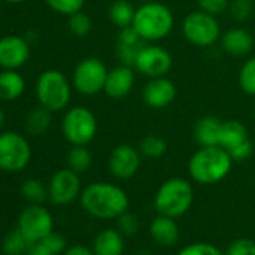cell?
Masks as SVG:
<instances>
[{"instance_id": "6da1fadb", "label": "cell", "mask_w": 255, "mask_h": 255, "mask_svg": "<svg viewBox=\"0 0 255 255\" xmlns=\"http://www.w3.org/2000/svg\"><path fill=\"white\" fill-rule=\"evenodd\" d=\"M81 207L93 218L110 221L128 212L129 197L114 183L95 182L87 185L80 194Z\"/></svg>"}, {"instance_id": "7a4b0ae2", "label": "cell", "mask_w": 255, "mask_h": 255, "mask_svg": "<svg viewBox=\"0 0 255 255\" xmlns=\"http://www.w3.org/2000/svg\"><path fill=\"white\" fill-rule=\"evenodd\" d=\"M233 165V159L221 146H200L188 162V171L194 182L213 185L224 180Z\"/></svg>"}, {"instance_id": "3957f363", "label": "cell", "mask_w": 255, "mask_h": 255, "mask_svg": "<svg viewBox=\"0 0 255 255\" xmlns=\"http://www.w3.org/2000/svg\"><path fill=\"white\" fill-rule=\"evenodd\" d=\"M134 29L144 42L165 39L174 27L173 11L161 2H147L135 11Z\"/></svg>"}, {"instance_id": "277c9868", "label": "cell", "mask_w": 255, "mask_h": 255, "mask_svg": "<svg viewBox=\"0 0 255 255\" xmlns=\"http://www.w3.org/2000/svg\"><path fill=\"white\" fill-rule=\"evenodd\" d=\"M194 203V188L182 177H171L165 180L155 194V209L159 215L179 218L185 215Z\"/></svg>"}, {"instance_id": "5b68a950", "label": "cell", "mask_w": 255, "mask_h": 255, "mask_svg": "<svg viewBox=\"0 0 255 255\" xmlns=\"http://www.w3.org/2000/svg\"><path fill=\"white\" fill-rule=\"evenodd\" d=\"M72 86L66 75L57 69L44 71L36 81V98L39 105L51 113L62 111L71 101Z\"/></svg>"}, {"instance_id": "8992f818", "label": "cell", "mask_w": 255, "mask_h": 255, "mask_svg": "<svg viewBox=\"0 0 255 255\" xmlns=\"http://www.w3.org/2000/svg\"><path fill=\"white\" fill-rule=\"evenodd\" d=\"M62 132L72 146H87L98 132L96 116L86 107H74L63 116Z\"/></svg>"}, {"instance_id": "52a82bcc", "label": "cell", "mask_w": 255, "mask_h": 255, "mask_svg": "<svg viewBox=\"0 0 255 255\" xmlns=\"http://www.w3.org/2000/svg\"><path fill=\"white\" fill-rule=\"evenodd\" d=\"M182 32L186 41L195 47H212L221 39V26L215 15L201 9L189 12L182 24Z\"/></svg>"}, {"instance_id": "ba28073f", "label": "cell", "mask_w": 255, "mask_h": 255, "mask_svg": "<svg viewBox=\"0 0 255 255\" xmlns=\"http://www.w3.org/2000/svg\"><path fill=\"white\" fill-rule=\"evenodd\" d=\"M32 159L29 141L14 131L0 134V170L17 173L24 170Z\"/></svg>"}, {"instance_id": "9c48e42d", "label": "cell", "mask_w": 255, "mask_h": 255, "mask_svg": "<svg viewBox=\"0 0 255 255\" xmlns=\"http://www.w3.org/2000/svg\"><path fill=\"white\" fill-rule=\"evenodd\" d=\"M107 77L108 68L101 59L86 57L74 69L72 86L81 95L93 96L99 92H104Z\"/></svg>"}, {"instance_id": "30bf717a", "label": "cell", "mask_w": 255, "mask_h": 255, "mask_svg": "<svg viewBox=\"0 0 255 255\" xmlns=\"http://www.w3.org/2000/svg\"><path fill=\"white\" fill-rule=\"evenodd\" d=\"M134 68L149 78L167 77L173 68V56L165 47L152 42L138 50Z\"/></svg>"}, {"instance_id": "8fae6325", "label": "cell", "mask_w": 255, "mask_h": 255, "mask_svg": "<svg viewBox=\"0 0 255 255\" xmlns=\"http://www.w3.org/2000/svg\"><path fill=\"white\" fill-rule=\"evenodd\" d=\"M18 228L30 242H41L53 233V216L45 207L33 203L21 212Z\"/></svg>"}, {"instance_id": "7c38bea8", "label": "cell", "mask_w": 255, "mask_h": 255, "mask_svg": "<svg viewBox=\"0 0 255 255\" xmlns=\"http://www.w3.org/2000/svg\"><path fill=\"white\" fill-rule=\"evenodd\" d=\"M81 194V180L78 173L71 168H63L54 173L48 185V198L53 204H71Z\"/></svg>"}, {"instance_id": "4fadbf2b", "label": "cell", "mask_w": 255, "mask_h": 255, "mask_svg": "<svg viewBox=\"0 0 255 255\" xmlns=\"http://www.w3.org/2000/svg\"><path fill=\"white\" fill-rule=\"evenodd\" d=\"M141 165V153L134 146L123 143L113 149L108 158V170L119 180L132 179Z\"/></svg>"}, {"instance_id": "5bb4252c", "label": "cell", "mask_w": 255, "mask_h": 255, "mask_svg": "<svg viewBox=\"0 0 255 255\" xmlns=\"http://www.w3.org/2000/svg\"><path fill=\"white\" fill-rule=\"evenodd\" d=\"M30 57L29 41L18 35H6L0 38V66L5 69H18L26 65Z\"/></svg>"}, {"instance_id": "9a60e30c", "label": "cell", "mask_w": 255, "mask_h": 255, "mask_svg": "<svg viewBox=\"0 0 255 255\" xmlns=\"http://www.w3.org/2000/svg\"><path fill=\"white\" fill-rule=\"evenodd\" d=\"M177 95L176 84L167 77L150 78V81L143 89V101L147 107L161 110L168 107Z\"/></svg>"}, {"instance_id": "2e32d148", "label": "cell", "mask_w": 255, "mask_h": 255, "mask_svg": "<svg viewBox=\"0 0 255 255\" xmlns=\"http://www.w3.org/2000/svg\"><path fill=\"white\" fill-rule=\"evenodd\" d=\"M135 83V74L132 66L119 65L108 71L104 93L114 101L123 99L131 93Z\"/></svg>"}, {"instance_id": "e0dca14e", "label": "cell", "mask_w": 255, "mask_h": 255, "mask_svg": "<svg viewBox=\"0 0 255 255\" xmlns=\"http://www.w3.org/2000/svg\"><path fill=\"white\" fill-rule=\"evenodd\" d=\"M254 44H255L254 36L245 29L236 27L221 35V45L224 51L236 57L249 54L254 48Z\"/></svg>"}, {"instance_id": "ac0fdd59", "label": "cell", "mask_w": 255, "mask_h": 255, "mask_svg": "<svg viewBox=\"0 0 255 255\" xmlns=\"http://www.w3.org/2000/svg\"><path fill=\"white\" fill-rule=\"evenodd\" d=\"M222 120L216 116H203L194 126V138L200 146H219Z\"/></svg>"}, {"instance_id": "d6986e66", "label": "cell", "mask_w": 255, "mask_h": 255, "mask_svg": "<svg viewBox=\"0 0 255 255\" xmlns=\"http://www.w3.org/2000/svg\"><path fill=\"white\" fill-rule=\"evenodd\" d=\"M150 236L161 246H173L179 240L180 230L174 218L159 215L150 224Z\"/></svg>"}, {"instance_id": "ffe728a7", "label": "cell", "mask_w": 255, "mask_h": 255, "mask_svg": "<svg viewBox=\"0 0 255 255\" xmlns=\"http://www.w3.org/2000/svg\"><path fill=\"white\" fill-rule=\"evenodd\" d=\"M125 236L117 228L102 230L93 240L95 255H122L125 249Z\"/></svg>"}, {"instance_id": "44dd1931", "label": "cell", "mask_w": 255, "mask_h": 255, "mask_svg": "<svg viewBox=\"0 0 255 255\" xmlns=\"http://www.w3.org/2000/svg\"><path fill=\"white\" fill-rule=\"evenodd\" d=\"M26 89L24 78L15 69H5L0 72V99L2 101H15L18 99Z\"/></svg>"}, {"instance_id": "7402d4cb", "label": "cell", "mask_w": 255, "mask_h": 255, "mask_svg": "<svg viewBox=\"0 0 255 255\" xmlns=\"http://www.w3.org/2000/svg\"><path fill=\"white\" fill-rule=\"evenodd\" d=\"M248 138V129L240 120H222V129L219 138L221 147H224L225 150H231L233 147L242 144Z\"/></svg>"}, {"instance_id": "603a6c76", "label": "cell", "mask_w": 255, "mask_h": 255, "mask_svg": "<svg viewBox=\"0 0 255 255\" xmlns=\"http://www.w3.org/2000/svg\"><path fill=\"white\" fill-rule=\"evenodd\" d=\"M51 125V111L44 108L42 105L29 111L26 117V131L32 137H41L47 134Z\"/></svg>"}, {"instance_id": "cb8c5ba5", "label": "cell", "mask_w": 255, "mask_h": 255, "mask_svg": "<svg viewBox=\"0 0 255 255\" xmlns=\"http://www.w3.org/2000/svg\"><path fill=\"white\" fill-rule=\"evenodd\" d=\"M135 11L137 9L132 6L131 2H128V0H114L108 9V17L114 26H117L119 29H123L128 26H132Z\"/></svg>"}, {"instance_id": "d4e9b609", "label": "cell", "mask_w": 255, "mask_h": 255, "mask_svg": "<svg viewBox=\"0 0 255 255\" xmlns=\"http://www.w3.org/2000/svg\"><path fill=\"white\" fill-rule=\"evenodd\" d=\"M168 144L167 141L155 134L146 135L141 138L140 144H138V150L141 153V156H146L149 159H159L167 153Z\"/></svg>"}, {"instance_id": "484cf974", "label": "cell", "mask_w": 255, "mask_h": 255, "mask_svg": "<svg viewBox=\"0 0 255 255\" xmlns=\"http://www.w3.org/2000/svg\"><path fill=\"white\" fill-rule=\"evenodd\" d=\"M33 242H30L20 228L11 231L2 243V249L6 255H21V254H27L29 248L32 246Z\"/></svg>"}, {"instance_id": "4316f807", "label": "cell", "mask_w": 255, "mask_h": 255, "mask_svg": "<svg viewBox=\"0 0 255 255\" xmlns=\"http://www.w3.org/2000/svg\"><path fill=\"white\" fill-rule=\"evenodd\" d=\"M68 168L81 174L86 173L92 165V153L87 150L86 146H72L68 153Z\"/></svg>"}, {"instance_id": "83f0119b", "label": "cell", "mask_w": 255, "mask_h": 255, "mask_svg": "<svg viewBox=\"0 0 255 255\" xmlns=\"http://www.w3.org/2000/svg\"><path fill=\"white\" fill-rule=\"evenodd\" d=\"M239 86L240 89L255 96V57L248 59L239 71Z\"/></svg>"}, {"instance_id": "f1b7e54d", "label": "cell", "mask_w": 255, "mask_h": 255, "mask_svg": "<svg viewBox=\"0 0 255 255\" xmlns=\"http://www.w3.org/2000/svg\"><path fill=\"white\" fill-rule=\"evenodd\" d=\"M21 194L29 201H32L35 204H41L47 198L48 191L44 188L41 180H38V179H27L21 185Z\"/></svg>"}, {"instance_id": "f546056e", "label": "cell", "mask_w": 255, "mask_h": 255, "mask_svg": "<svg viewBox=\"0 0 255 255\" xmlns=\"http://www.w3.org/2000/svg\"><path fill=\"white\" fill-rule=\"evenodd\" d=\"M45 2L54 12L69 17L75 12L83 11L86 0H45Z\"/></svg>"}, {"instance_id": "4dcf8cb0", "label": "cell", "mask_w": 255, "mask_h": 255, "mask_svg": "<svg viewBox=\"0 0 255 255\" xmlns=\"http://www.w3.org/2000/svg\"><path fill=\"white\" fill-rule=\"evenodd\" d=\"M68 26H69V30L75 36H86L92 30V20H90V17L87 14L80 11V12H75V14L69 15Z\"/></svg>"}, {"instance_id": "1f68e13d", "label": "cell", "mask_w": 255, "mask_h": 255, "mask_svg": "<svg viewBox=\"0 0 255 255\" xmlns=\"http://www.w3.org/2000/svg\"><path fill=\"white\" fill-rule=\"evenodd\" d=\"M117 230L125 236V237H132L138 233L140 230V222L137 219L135 215L125 212L123 215H120L117 219Z\"/></svg>"}, {"instance_id": "d6a6232c", "label": "cell", "mask_w": 255, "mask_h": 255, "mask_svg": "<svg viewBox=\"0 0 255 255\" xmlns=\"http://www.w3.org/2000/svg\"><path fill=\"white\" fill-rule=\"evenodd\" d=\"M224 255H255V242L248 237H240L233 240Z\"/></svg>"}, {"instance_id": "836d02e7", "label": "cell", "mask_w": 255, "mask_h": 255, "mask_svg": "<svg viewBox=\"0 0 255 255\" xmlns=\"http://www.w3.org/2000/svg\"><path fill=\"white\" fill-rule=\"evenodd\" d=\"M177 255H224L215 245L206 242H197L185 246Z\"/></svg>"}, {"instance_id": "e575fe53", "label": "cell", "mask_w": 255, "mask_h": 255, "mask_svg": "<svg viewBox=\"0 0 255 255\" xmlns=\"http://www.w3.org/2000/svg\"><path fill=\"white\" fill-rule=\"evenodd\" d=\"M254 9L252 0H233L230 5V11L233 18H236L237 21H245L251 17Z\"/></svg>"}, {"instance_id": "d590c367", "label": "cell", "mask_w": 255, "mask_h": 255, "mask_svg": "<svg viewBox=\"0 0 255 255\" xmlns=\"http://www.w3.org/2000/svg\"><path fill=\"white\" fill-rule=\"evenodd\" d=\"M198 8L210 15H221L224 14L228 8H230V2L228 0H197Z\"/></svg>"}, {"instance_id": "8d00e7d4", "label": "cell", "mask_w": 255, "mask_h": 255, "mask_svg": "<svg viewBox=\"0 0 255 255\" xmlns=\"http://www.w3.org/2000/svg\"><path fill=\"white\" fill-rule=\"evenodd\" d=\"M117 38H119V39H117V44L129 45V47H141L143 42H144V41L141 39V36L138 35V32L134 29V26H128V27L120 29Z\"/></svg>"}, {"instance_id": "74e56055", "label": "cell", "mask_w": 255, "mask_h": 255, "mask_svg": "<svg viewBox=\"0 0 255 255\" xmlns=\"http://www.w3.org/2000/svg\"><path fill=\"white\" fill-rule=\"evenodd\" d=\"M143 47V45H141ZM141 47H129V45H122V44H117V57L120 60L122 65H126V66H132L135 65V59H137V54H138V50Z\"/></svg>"}, {"instance_id": "f35d334b", "label": "cell", "mask_w": 255, "mask_h": 255, "mask_svg": "<svg viewBox=\"0 0 255 255\" xmlns=\"http://www.w3.org/2000/svg\"><path fill=\"white\" fill-rule=\"evenodd\" d=\"M252 152H254V144H252V141L249 138L246 141H243L242 144H239V146L233 147L231 150H228L233 161H245L252 155Z\"/></svg>"}, {"instance_id": "ab89813d", "label": "cell", "mask_w": 255, "mask_h": 255, "mask_svg": "<svg viewBox=\"0 0 255 255\" xmlns=\"http://www.w3.org/2000/svg\"><path fill=\"white\" fill-rule=\"evenodd\" d=\"M41 242H44L56 255L57 254H60V252H63L65 251V248H66V242H65V239L60 236V234H57V233H50L44 240H41Z\"/></svg>"}, {"instance_id": "60d3db41", "label": "cell", "mask_w": 255, "mask_h": 255, "mask_svg": "<svg viewBox=\"0 0 255 255\" xmlns=\"http://www.w3.org/2000/svg\"><path fill=\"white\" fill-rule=\"evenodd\" d=\"M27 255H56L44 242H35L27 251Z\"/></svg>"}, {"instance_id": "b9f144b4", "label": "cell", "mask_w": 255, "mask_h": 255, "mask_svg": "<svg viewBox=\"0 0 255 255\" xmlns=\"http://www.w3.org/2000/svg\"><path fill=\"white\" fill-rule=\"evenodd\" d=\"M65 255H95V252L83 245H75V246H71L69 249H66Z\"/></svg>"}, {"instance_id": "7bdbcfd3", "label": "cell", "mask_w": 255, "mask_h": 255, "mask_svg": "<svg viewBox=\"0 0 255 255\" xmlns=\"http://www.w3.org/2000/svg\"><path fill=\"white\" fill-rule=\"evenodd\" d=\"M5 119H6V114H5L3 108H0V129H2V126L5 123Z\"/></svg>"}, {"instance_id": "ee69618b", "label": "cell", "mask_w": 255, "mask_h": 255, "mask_svg": "<svg viewBox=\"0 0 255 255\" xmlns=\"http://www.w3.org/2000/svg\"><path fill=\"white\" fill-rule=\"evenodd\" d=\"M3 2H6L9 5H20V3L26 2V0H3Z\"/></svg>"}]
</instances>
